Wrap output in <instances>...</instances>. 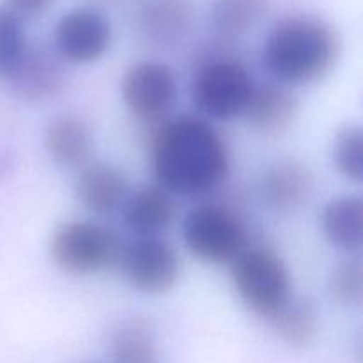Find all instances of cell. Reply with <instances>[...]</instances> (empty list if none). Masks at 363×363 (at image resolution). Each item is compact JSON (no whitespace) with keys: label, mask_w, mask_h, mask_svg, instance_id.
Instances as JSON below:
<instances>
[{"label":"cell","mask_w":363,"mask_h":363,"mask_svg":"<svg viewBox=\"0 0 363 363\" xmlns=\"http://www.w3.org/2000/svg\"><path fill=\"white\" fill-rule=\"evenodd\" d=\"M151 158L156 184L174 197H202L229 176V151L222 135L197 116L165 121L152 137Z\"/></svg>","instance_id":"1"},{"label":"cell","mask_w":363,"mask_h":363,"mask_svg":"<svg viewBox=\"0 0 363 363\" xmlns=\"http://www.w3.org/2000/svg\"><path fill=\"white\" fill-rule=\"evenodd\" d=\"M339 32L332 23L311 14L284 18L272 28L262 60L277 84L308 85L332 71L340 55Z\"/></svg>","instance_id":"2"},{"label":"cell","mask_w":363,"mask_h":363,"mask_svg":"<svg viewBox=\"0 0 363 363\" xmlns=\"http://www.w3.org/2000/svg\"><path fill=\"white\" fill-rule=\"evenodd\" d=\"M48 250L60 272L87 277L119 266L124 243L110 227L89 220H69L53 230Z\"/></svg>","instance_id":"3"},{"label":"cell","mask_w":363,"mask_h":363,"mask_svg":"<svg viewBox=\"0 0 363 363\" xmlns=\"http://www.w3.org/2000/svg\"><path fill=\"white\" fill-rule=\"evenodd\" d=\"M230 277L245 307L268 321L294 296L286 262L266 247L245 248L230 262Z\"/></svg>","instance_id":"4"},{"label":"cell","mask_w":363,"mask_h":363,"mask_svg":"<svg viewBox=\"0 0 363 363\" xmlns=\"http://www.w3.org/2000/svg\"><path fill=\"white\" fill-rule=\"evenodd\" d=\"M183 240L188 252L206 264H230L248 243L243 220L229 206L202 202L183 220Z\"/></svg>","instance_id":"5"},{"label":"cell","mask_w":363,"mask_h":363,"mask_svg":"<svg viewBox=\"0 0 363 363\" xmlns=\"http://www.w3.org/2000/svg\"><path fill=\"white\" fill-rule=\"evenodd\" d=\"M255 84L247 67L230 57H218L197 71L191 87L195 106L216 121L243 116Z\"/></svg>","instance_id":"6"},{"label":"cell","mask_w":363,"mask_h":363,"mask_svg":"<svg viewBox=\"0 0 363 363\" xmlns=\"http://www.w3.org/2000/svg\"><path fill=\"white\" fill-rule=\"evenodd\" d=\"M119 266L128 284L149 296L165 294L177 284L181 259L176 248L162 238H138L124 245Z\"/></svg>","instance_id":"7"},{"label":"cell","mask_w":363,"mask_h":363,"mask_svg":"<svg viewBox=\"0 0 363 363\" xmlns=\"http://www.w3.org/2000/svg\"><path fill=\"white\" fill-rule=\"evenodd\" d=\"M121 98L142 121L162 119L177 99L174 71L158 60H140L128 67L121 80Z\"/></svg>","instance_id":"8"},{"label":"cell","mask_w":363,"mask_h":363,"mask_svg":"<svg viewBox=\"0 0 363 363\" xmlns=\"http://www.w3.org/2000/svg\"><path fill=\"white\" fill-rule=\"evenodd\" d=\"M112 25L101 11L78 7L59 20L53 34L57 55L69 64H92L110 48Z\"/></svg>","instance_id":"9"},{"label":"cell","mask_w":363,"mask_h":363,"mask_svg":"<svg viewBox=\"0 0 363 363\" xmlns=\"http://www.w3.org/2000/svg\"><path fill=\"white\" fill-rule=\"evenodd\" d=\"M142 38L155 46H174L183 41L194 23L191 0H142L137 11Z\"/></svg>","instance_id":"10"},{"label":"cell","mask_w":363,"mask_h":363,"mask_svg":"<svg viewBox=\"0 0 363 363\" xmlns=\"http://www.w3.org/2000/svg\"><path fill=\"white\" fill-rule=\"evenodd\" d=\"M177 216V202L160 184H151L128 195L123 204V222L138 238H155L169 229Z\"/></svg>","instance_id":"11"},{"label":"cell","mask_w":363,"mask_h":363,"mask_svg":"<svg viewBox=\"0 0 363 363\" xmlns=\"http://www.w3.org/2000/svg\"><path fill=\"white\" fill-rule=\"evenodd\" d=\"M6 82L21 99L45 101L62 91L66 78L55 55L46 50L28 46L21 62Z\"/></svg>","instance_id":"12"},{"label":"cell","mask_w":363,"mask_h":363,"mask_svg":"<svg viewBox=\"0 0 363 363\" xmlns=\"http://www.w3.org/2000/svg\"><path fill=\"white\" fill-rule=\"evenodd\" d=\"M74 190L87 211L98 216L112 215L128 197L126 174L110 163H91L78 174Z\"/></svg>","instance_id":"13"},{"label":"cell","mask_w":363,"mask_h":363,"mask_svg":"<svg viewBox=\"0 0 363 363\" xmlns=\"http://www.w3.org/2000/svg\"><path fill=\"white\" fill-rule=\"evenodd\" d=\"M45 147L55 165L62 169H84L94 152V137L82 117L64 113L46 128Z\"/></svg>","instance_id":"14"},{"label":"cell","mask_w":363,"mask_h":363,"mask_svg":"<svg viewBox=\"0 0 363 363\" xmlns=\"http://www.w3.org/2000/svg\"><path fill=\"white\" fill-rule=\"evenodd\" d=\"M314 188L308 167L294 160H282L266 170L261 183L262 199L277 211H294L305 204Z\"/></svg>","instance_id":"15"},{"label":"cell","mask_w":363,"mask_h":363,"mask_svg":"<svg viewBox=\"0 0 363 363\" xmlns=\"http://www.w3.org/2000/svg\"><path fill=\"white\" fill-rule=\"evenodd\" d=\"M296 113L298 99L289 87L282 84H264L255 85L241 117L255 130L277 133L286 130Z\"/></svg>","instance_id":"16"},{"label":"cell","mask_w":363,"mask_h":363,"mask_svg":"<svg viewBox=\"0 0 363 363\" xmlns=\"http://www.w3.org/2000/svg\"><path fill=\"white\" fill-rule=\"evenodd\" d=\"M323 234L344 254H360L363 245V202L357 195L332 199L323 209Z\"/></svg>","instance_id":"17"},{"label":"cell","mask_w":363,"mask_h":363,"mask_svg":"<svg viewBox=\"0 0 363 363\" xmlns=\"http://www.w3.org/2000/svg\"><path fill=\"white\" fill-rule=\"evenodd\" d=\"M269 323L284 342L294 347H305L318 337L319 312L311 298L293 296Z\"/></svg>","instance_id":"18"},{"label":"cell","mask_w":363,"mask_h":363,"mask_svg":"<svg viewBox=\"0 0 363 363\" xmlns=\"http://www.w3.org/2000/svg\"><path fill=\"white\" fill-rule=\"evenodd\" d=\"M112 363H156L158 350L151 328L133 319L116 328L110 339Z\"/></svg>","instance_id":"19"},{"label":"cell","mask_w":363,"mask_h":363,"mask_svg":"<svg viewBox=\"0 0 363 363\" xmlns=\"http://www.w3.org/2000/svg\"><path fill=\"white\" fill-rule=\"evenodd\" d=\"M268 13V0H215L213 23L227 39L248 34Z\"/></svg>","instance_id":"20"},{"label":"cell","mask_w":363,"mask_h":363,"mask_svg":"<svg viewBox=\"0 0 363 363\" xmlns=\"http://www.w3.org/2000/svg\"><path fill=\"white\" fill-rule=\"evenodd\" d=\"M28 50L27 34H25L23 21L0 7V80H6Z\"/></svg>","instance_id":"21"},{"label":"cell","mask_w":363,"mask_h":363,"mask_svg":"<svg viewBox=\"0 0 363 363\" xmlns=\"http://www.w3.org/2000/svg\"><path fill=\"white\" fill-rule=\"evenodd\" d=\"M333 167L344 179L362 183L363 179V131L360 126H346L333 142Z\"/></svg>","instance_id":"22"},{"label":"cell","mask_w":363,"mask_h":363,"mask_svg":"<svg viewBox=\"0 0 363 363\" xmlns=\"http://www.w3.org/2000/svg\"><path fill=\"white\" fill-rule=\"evenodd\" d=\"M328 293L340 307H360L363 300V266L358 257H347L332 269Z\"/></svg>","instance_id":"23"},{"label":"cell","mask_w":363,"mask_h":363,"mask_svg":"<svg viewBox=\"0 0 363 363\" xmlns=\"http://www.w3.org/2000/svg\"><path fill=\"white\" fill-rule=\"evenodd\" d=\"M52 4L53 0H4V7L13 14H16L20 20L46 13Z\"/></svg>","instance_id":"24"},{"label":"cell","mask_w":363,"mask_h":363,"mask_svg":"<svg viewBox=\"0 0 363 363\" xmlns=\"http://www.w3.org/2000/svg\"><path fill=\"white\" fill-rule=\"evenodd\" d=\"M98 2H103V4H113V2H117V0H98Z\"/></svg>","instance_id":"25"}]
</instances>
